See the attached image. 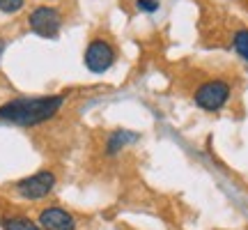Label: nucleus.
<instances>
[{"mask_svg":"<svg viewBox=\"0 0 248 230\" xmlns=\"http://www.w3.org/2000/svg\"><path fill=\"white\" fill-rule=\"evenodd\" d=\"M23 7H26V0H0L2 14H18Z\"/></svg>","mask_w":248,"mask_h":230,"instance_id":"10","label":"nucleus"},{"mask_svg":"<svg viewBox=\"0 0 248 230\" xmlns=\"http://www.w3.org/2000/svg\"><path fill=\"white\" fill-rule=\"evenodd\" d=\"M28 28L42 39H58L62 30V12L53 5H37L28 14Z\"/></svg>","mask_w":248,"mask_h":230,"instance_id":"5","label":"nucleus"},{"mask_svg":"<svg viewBox=\"0 0 248 230\" xmlns=\"http://www.w3.org/2000/svg\"><path fill=\"white\" fill-rule=\"evenodd\" d=\"M136 9L142 14H156L161 9V0H136Z\"/></svg>","mask_w":248,"mask_h":230,"instance_id":"11","label":"nucleus"},{"mask_svg":"<svg viewBox=\"0 0 248 230\" xmlns=\"http://www.w3.org/2000/svg\"><path fill=\"white\" fill-rule=\"evenodd\" d=\"M117 62V51L104 37H94L90 39L83 53V65L90 74H106L113 69V65Z\"/></svg>","mask_w":248,"mask_h":230,"instance_id":"4","label":"nucleus"},{"mask_svg":"<svg viewBox=\"0 0 248 230\" xmlns=\"http://www.w3.org/2000/svg\"><path fill=\"white\" fill-rule=\"evenodd\" d=\"M55 184H58V177H55L53 170L42 168V170H37V173H32V175H26V177H21V180H16L12 184V189H14V194L18 198L35 203V200H44V198H48V196L53 194Z\"/></svg>","mask_w":248,"mask_h":230,"instance_id":"3","label":"nucleus"},{"mask_svg":"<svg viewBox=\"0 0 248 230\" xmlns=\"http://www.w3.org/2000/svg\"><path fill=\"white\" fill-rule=\"evenodd\" d=\"M5 49H7V42L0 37V60H2V53H5Z\"/></svg>","mask_w":248,"mask_h":230,"instance_id":"12","label":"nucleus"},{"mask_svg":"<svg viewBox=\"0 0 248 230\" xmlns=\"http://www.w3.org/2000/svg\"><path fill=\"white\" fill-rule=\"evenodd\" d=\"M138 141H140V133L138 131H133V129H115V131L108 133L106 141H104V154L108 159H113L120 152L126 150V148L136 145Z\"/></svg>","mask_w":248,"mask_h":230,"instance_id":"7","label":"nucleus"},{"mask_svg":"<svg viewBox=\"0 0 248 230\" xmlns=\"http://www.w3.org/2000/svg\"><path fill=\"white\" fill-rule=\"evenodd\" d=\"M2 230H42V226L28 216H21V214H12V216H5L0 221Z\"/></svg>","mask_w":248,"mask_h":230,"instance_id":"8","label":"nucleus"},{"mask_svg":"<svg viewBox=\"0 0 248 230\" xmlns=\"http://www.w3.org/2000/svg\"><path fill=\"white\" fill-rule=\"evenodd\" d=\"M37 223L42 226V230H78L76 216L69 210H64L62 205L44 207L39 212V216H37Z\"/></svg>","mask_w":248,"mask_h":230,"instance_id":"6","label":"nucleus"},{"mask_svg":"<svg viewBox=\"0 0 248 230\" xmlns=\"http://www.w3.org/2000/svg\"><path fill=\"white\" fill-rule=\"evenodd\" d=\"M67 99H69L67 92L12 97L0 104V124H12V127H23V129L48 124L67 106Z\"/></svg>","mask_w":248,"mask_h":230,"instance_id":"1","label":"nucleus"},{"mask_svg":"<svg viewBox=\"0 0 248 230\" xmlns=\"http://www.w3.org/2000/svg\"><path fill=\"white\" fill-rule=\"evenodd\" d=\"M193 104L204 113H221L223 108L230 104L232 99V85L225 79H209L200 83L193 90Z\"/></svg>","mask_w":248,"mask_h":230,"instance_id":"2","label":"nucleus"},{"mask_svg":"<svg viewBox=\"0 0 248 230\" xmlns=\"http://www.w3.org/2000/svg\"><path fill=\"white\" fill-rule=\"evenodd\" d=\"M232 49L244 62H248V28H239L232 35Z\"/></svg>","mask_w":248,"mask_h":230,"instance_id":"9","label":"nucleus"}]
</instances>
